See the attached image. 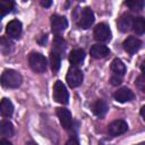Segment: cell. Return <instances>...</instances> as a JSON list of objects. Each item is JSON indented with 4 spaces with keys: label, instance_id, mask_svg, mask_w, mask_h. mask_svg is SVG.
<instances>
[{
    "label": "cell",
    "instance_id": "2e32d148",
    "mask_svg": "<svg viewBox=\"0 0 145 145\" xmlns=\"http://www.w3.org/2000/svg\"><path fill=\"white\" fill-rule=\"evenodd\" d=\"M108 109H109V106H108L106 102L103 101V100H97V101H95L92 104V111H93V113L96 117H100V118L103 117V116H105V113L108 112Z\"/></svg>",
    "mask_w": 145,
    "mask_h": 145
},
{
    "label": "cell",
    "instance_id": "277c9868",
    "mask_svg": "<svg viewBox=\"0 0 145 145\" xmlns=\"http://www.w3.org/2000/svg\"><path fill=\"white\" fill-rule=\"evenodd\" d=\"M53 99L56 102L60 104H68L69 102V94L65 86V84L61 80H57L53 86Z\"/></svg>",
    "mask_w": 145,
    "mask_h": 145
},
{
    "label": "cell",
    "instance_id": "9a60e30c",
    "mask_svg": "<svg viewBox=\"0 0 145 145\" xmlns=\"http://www.w3.org/2000/svg\"><path fill=\"white\" fill-rule=\"evenodd\" d=\"M84 59H85V52L82 49H75L69 54V61L72 65V67H76V66L82 65V62L84 61Z\"/></svg>",
    "mask_w": 145,
    "mask_h": 145
},
{
    "label": "cell",
    "instance_id": "ba28073f",
    "mask_svg": "<svg viewBox=\"0 0 145 145\" xmlns=\"http://www.w3.org/2000/svg\"><path fill=\"white\" fill-rule=\"evenodd\" d=\"M128 130V125L125 120H114L108 126V133L110 136H119L121 134H125Z\"/></svg>",
    "mask_w": 145,
    "mask_h": 145
},
{
    "label": "cell",
    "instance_id": "f1b7e54d",
    "mask_svg": "<svg viewBox=\"0 0 145 145\" xmlns=\"http://www.w3.org/2000/svg\"><path fill=\"white\" fill-rule=\"evenodd\" d=\"M0 145H11V143L7 139H1L0 140Z\"/></svg>",
    "mask_w": 145,
    "mask_h": 145
},
{
    "label": "cell",
    "instance_id": "d6986e66",
    "mask_svg": "<svg viewBox=\"0 0 145 145\" xmlns=\"http://www.w3.org/2000/svg\"><path fill=\"white\" fill-rule=\"evenodd\" d=\"M14 135V126L9 120L0 121V136L2 137H11Z\"/></svg>",
    "mask_w": 145,
    "mask_h": 145
},
{
    "label": "cell",
    "instance_id": "e0dca14e",
    "mask_svg": "<svg viewBox=\"0 0 145 145\" xmlns=\"http://www.w3.org/2000/svg\"><path fill=\"white\" fill-rule=\"evenodd\" d=\"M111 71H112V76L122 78L126 72V66L120 59H114L111 63Z\"/></svg>",
    "mask_w": 145,
    "mask_h": 145
},
{
    "label": "cell",
    "instance_id": "484cf974",
    "mask_svg": "<svg viewBox=\"0 0 145 145\" xmlns=\"http://www.w3.org/2000/svg\"><path fill=\"white\" fill-rule=\"evenodd\" d=\"M0 44L3 48H10L12 45V42L9 39H7L6 36H2V37H0Z\"/></svg>",
    "mask_w": 145,
    "mask_h": 145
},
{
    "label": "cell",
    "instance_id": "7a4b0ae2",
    "mask_svg": "<svg viewBox=\"0 0 145 145\" xmlns=\"http://www.w3.org/2000/svg\"><path fill=\"white\" fill-rule=\"evenodd\" d=\"M28 63H29V67L35 71V72H39V74H42L46 70V66H48V61H46V58L39 53V52H32L28 57Z\"/></svg>",
    "mask_w": 145,
    "mask_h": 145
},
{
    "label": "cell",
    "instance_id": "ffe728a7",
    "mask_svg": "<svg viewBox=\"0 0 145 145\" xmlns=\"http://www.w3.org/2000/svg\"><path fill=\"white\" fill-rule=\"evenodd\" d=\"M15 8V2L11 0H0V20L1 17L11 12Z\"/></svg>",
    "mask_w": 145,
    "mask_h": 145
},
{
    "label": "cell",
    "instance_id": "5b68a950",
    "mask_svg": "<svg viewBox=\"0 0 145 145\" xmlns=\"http://www.w3.org/2000/svg\"><path fill=\"white\" fill-rule=\"evenodd\" d=\"M51 27H52V33L56 36H60L62 32L68 27V20L66 17L60 16V15H53L51 17Z\"/></svg>",
    "mask_w": 145,
    "mask_h": 145
},
{
    "label": "cell",
    "instance_id": "4dcf8cb0",
    "mask_svg": "<svg viewBox=\"0 0 145 145\" xmlns=\"http://www.w3.org/2000/svg\"><path fill=\"white\" fill-rule=\"evenodd\" d=\"M138 145H144V143H140V144H138Z\"/></svg>",
    "mask_w": 145,
    "mask_h": 145
},
{
    "label": "cell",
    "instance_id": "30bf717a",
    "mask_svg": "<svg viewBox=\"0 0 145 145\" xmlns=\"http://www.w3.org/2000/svg\"><path fill=\"white\" fill-rule=\"evenodd\" d=\"M122 46H123V50H125V51H127V52L130 53V54H134V53H136V52L140 49V46H142V41H140L139 39L135 37V36H129V37H127V39L123 41Z\"/></svg>",
    "mask_w": 145,
    "mask_h": 145
},
{
    "label": "cell",
    "instance_id": "8992f818",
    "mask_svg": "<svg viewBox=\"0 0 145 145\" xmlns=\"http://www.w3.org/2000/svg\"><path fill=\"white\" fill-rule=\"evenodd\" d=\"M83 72L77 68V67H71L69 68L68 72H67V76H66V80H67V84L70 86V87H77L79 86L82 83H83Z\"/></svg>",
    "mask_w": 145,
    "mask_h": 145
},
{
    "label": "cell",
    "instance_id": "4316f807",
    "mask_svg": "<svg viewBox=\"0 0 145 145\" xmlns=\"http://www.w3.org/2000/svg\"><path fill=\"white\" fill-rule=\"evenodd\" d=\"M66 145H79V143H78L76 139H69V140L66 143Z\"/></svg>",
    "mask_w": 145,
    "mask_h": 145
},
{
    "label": "cell",
    "instance_id": "7c38bea8",
    "mask_svg": "<svg viewBox=\"0 0 145 145\" xmlns=\"http://www.w3.org/2000/svg\"><path fill=\"white\" fill-rule=\"evenodd\" d=\"M133 23H134V17L129 14H123L120 16L118 19V28L120 32L126 33L130 29H133Z\"/></svg>",
    "mask_w": 145,
    "mask_h": 145
},
{
    "label": "cell",
    "instance_id": "8fae6325",
    "mask_svg": "<svg viewBox=\"0 0 145 145\" xmlns=\"http://www.w3.org/2000/svg\"><path fill=\"white\" fill-rule=\"evenodd\" d=\"M22 29H23L22 23L17 19H14L8 23L6 27V33L9 36V39H18L22 34Z\"/></svg>",
    "mask_w": 145,
    "mask_h": 145
},
{
    "label": "cell",
    "instance_id": "4fadbf2b",
    "mask_svg": "<svg viewBox=\"0 0 145 145\" xmlns=\"http://www.w3.org/2000/svg\"><path fill=\"white\" fill-rule=\"evenodd\" d=\"M113 96H114L116 101H118L120 103H125V102H129L134 99V93L128 87H121L118 91H116Z\"/></svg>",
    "mask_w": 145,
    "mask_h": 145
},
{
    "label": "cell",
    "instance_id": "83f0119b",
    "mask_svg": "<svg viewBox=\"0 0 145 145\" xmlns=\"http://www.w3.org/2000/svg\"><path fill=\"white\" fill-rule=\"evenodd\" d=\"M51 1H41V5L43 6V7H50L51 6Z\"/></svg>",
    "mask_w": 145,
    "mask_h": 145
},
{
    "label": "cell",
    "instance_id": "ac0fdd59",
    "mask_svg": "<svg viewBox=\"0 0 145 145\" xmlns=\"http://www.w3.org/2000/svg\"><path fill=\"white\" fill-rule=\"evenodd\" d=\"M14 112V105L12 102L9 99H2L0 101V116L2 117H10Z\"/></svg>",
    "mask_w": 145,
    "mask_h": 145
},
{
    "label": "cell",
    "instance_id": "9c48e42d",
    "mask_svg": "<svg viewBox=\"0 0 145 145\" xmlns=\"http://www.w3.org/2000/svg\"><path fill=\"white\" fill-rule=\"evenodd\" d=\"M57 116L59 118L61 126L66 130H70L71 126H72V117H71L70 111L68 109H65V108H58L57 109Z\"/></svg>",
    "mask_w": 145,
    "mask_h": 145
},
{
    "label": "cell",
    "instance_id": "7402d4cb",
    "mask_svg": "<svg viewBox=\"0 0 145 145\" xmlns=\"http://www.w3.org/2000/svg\"><path fill=\"white\" fill-rule=\"evenodd\" d=\"M60 63H61V56L57 52H51L50 54V66H51V69L56 72L59 70L60 68Z\"/></svg>",
    "mask_w": 145,
    "mask_h": 145
},
{
    "label": "cell",
    "instance_id": "5bb4252c",
    "mask_svg": "<svg viewBox=\"0 0 145 145\" xmlns=\"http://www.w3.org/2000/svg\"><path fill=\"white\" fill-rule=\"evenodd\" d=\"M109 52H110L109 48H108L106 45L100 44V43H99V44H94V45L91 48V50H89L91 56H92L93 58H95V59L105 58V57L109 54Z\"/></svg>",
    "mask_w": 145,
    "mask_h": 145
},
{
    "label": "cell",
    "instance_id": "6da1fadb",
    "mask_svg": "<svg viewBox=\"0 0 145 145\" xmlns=\"http://www.w3.org/2000/svg\"><path fill=\"white\" fill-rule=\"evenodd\" d=\"M22 75L14 69H6L0 77V83L6 88H17L22 85Z\"/></svg>",
    "mask_w": 145,
    "mask_h": 145
},
{
    "label": "cell",
    "instance_id": "52a82bcc",
    "mask_svg": "<svg viewBox=\"0 0 145 145\" xmlns=\"http://www.w3.org/2000/svg\"><path fill=\"white\" fill-rule=\"evenodd\" d=\"M94 39L99 42H106L111 39V31L109 28V26L104 23H101L99 25H96V27L94 28L93 32Z\"/></svg>",
    "mask_w": 145,
    "mask_h": 145
},
{
    "label": "cell",
    "instance_id": "3957f363",
    "mask_svg": "<svg viewBox=\"0 0 145 145\" xmlns=\"http://www.w3.org/2000/svg\"><path fill=\"white\" fill-rule=\"evenodd\" d=\"M94 14L89 7H85L79 11V15L77 16V25L80 28L87 29L89 28L94 23Z\"/></svg>",
    "mask_w": 145,
    "mask_h": 145
},
{
    "label": "cell",
    "instance_id": "cb8c5ba5",
    "mask_svg": "<svg viewBox=\"0 0 145 145\" xmlns=\"http://www.w3.org/2000/svg\"><path fill=\"white\" fill-rule=\"evenodd\" d=\"M126 5L133 9V10H142L143 7H144V1L143 0H134V1H127Z\"/></svg>",
    "mask_w": 145,
    "mask_h": 145
},
{
    "label": "cell",
    "instance_id": "603a6c76",
    "mask_svg": "<svg viewBox=\"0 0 145 145\" xmlns=\"http://www.w3.org/2000/svg\"><path fill=\"white\" fill-rule=\"evenodd\" d=\"M66 50V42L61 36H56L54 41H53V52H57L61 56L62 52H65Z\"/></svg>",
    "mask_w": 145,
    "mask_h": 145
},
{
    "label": "cell",
    "instance_id": "44dd1931",
    "mask_svg": "<svg viewBox=\"0 0 145 145\" xmlns=\"http://www.w3.org/2000/svg\"><path fill=\"white\" fill-rule=\"evenodd\" d=\"M133 29L138 35L144 34V32H145V19L143 17H136V18H134Z\"/></svg>",
    "mask_w": 145,
    "mask_h": 145
},
{
    "label": "cell",
    "instance_id": "d4e9b609",
    "mask_svg": "<svg viewBox=\"0 0 145 145\" xmlns=\"http://www.w3.org/2000/svg\"><path fill=\"white\" fill-rule=\"evenodd\" d=\"M136 87H137L139 91L145 92V80H144V75H143V74L136 79Z\"/></svg>",
    "mask_w": 145,
    "mask_h": 145
},
{
    "label": "cell",
    "instance_id": "f546056e",
    "mask_svg": "<svg viewBox=\"0 0 145 145\" xmlns=\"http://www.w3.org/2000/svg\"><path fill=\"white\" fill-rule=\"evenodd\" d=\"M26 145H37L35 142H33V140H29V142H27V144Z\"/></svg>",
    "mask_w": 145,
    "mask_h": 145
}]
</instances>
